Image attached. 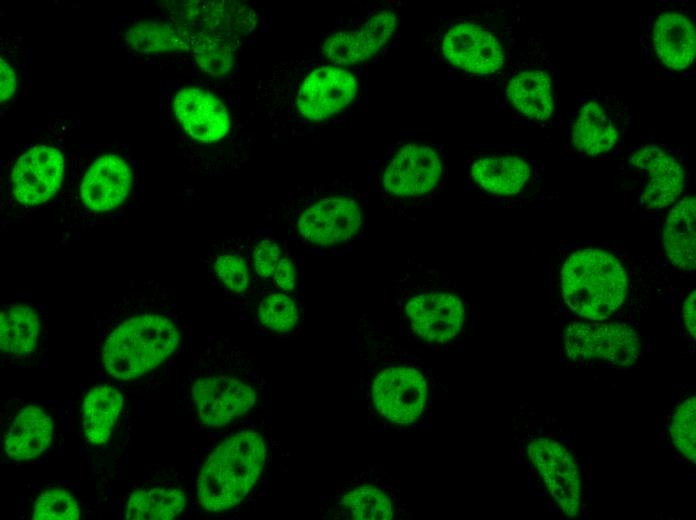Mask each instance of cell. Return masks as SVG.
<instances>
[{"mask_svg":"<svg viewBox=\"0 0 696 520\" xmlns=\"http://www.w3.org/2000/svg\"><path fill=\"white\" fill-rule=\"evenodd\" d=\"M266 447L254 430H243L221 442L200 471L197 496L202 507L218 512L239 504L257 482Z\"/></svg>","mask_w":696,"mask_h":520,"instance_id":"cell-1","label":"cell"},{"mask_svg":"<svg viewBox=\"0 0 696 520\" xmlns=\"http://www.w3.org/2000/svg\"><path fill=\"white\" fill-rule=\"evenodd\" d=\"M561 282L569 308L592 320L609 318L622 305L627 291L622 264L597 249L572 254L563 266Z\"/></svg>","mask_w":696,"mask_h":520,"instance_id":"cell-2","label":"cell"},{"mask_svg":"<svg viewBox=\"0 0 696 520\" xmlns=\"http://www.w3.org/2000/svg\"><path fill=\"white\" fill-rule=\"evenodd\" d=\"M179 332L169 319L155 314L130 318L107 338L102 352L105 369L129 380L159 366L176 349Z\"/></svg>","mask_w":696,"mask_h":520,"instance_id":"cell-3","label":"cell"},{"mask_svg":"<svg viewBox=\"0 0 696 520\" xmlns=\"http://www.w3.org/2000/svg\"><path fill=\"white\" fill-rule=\"evenodd\" d=\"M567 355L576 362L631 365L640 355L636 331L623 323H573L565 331Z\"/></svg>","mask_w":696,"mask_h":520,"instance_id":"cell-4","label":"cell"},{"mask_svg":"<svg viewBox=\"0 0 696 520\" xmlns=\"http://www.w3.org/2000/svg\"><path fill=\"white\" fill-rule=\"evenodd\" d=\"M428 387L423 375L409 367L382 370L372 384V400L378 413L397 425L414 423L421 416Z\"/></svg>","mask_w":696,"mask_h":520,"instance_id":"cell-5","label":"cell"},{"mask_svg":"<svg viewBox=\"0 0 696 520\" xmlns=\"http://www.w3.org/2000/svg\"><path fill=\"white\" fill-rule=\"evenodd\" d=\"M527 455L560 510L575 518L580 508L581 487L570 451L555 440L538 438L527 445Z\"/></svg>","mask_w":696,"mask_h":520,"instance_id":"cell-6","label":"cell"},{"mask_svg":"<svg viewBox=\"0 0 696 520\" xmlns=\"http://www.w3.org/2000/svg\"><path fill=\"white\" fill-rule=\"evenodd\" d=\"M356 92L357 81L352 72L323 66L303 81L297 93V109L309 120H323L348 106Z\"/></svg>","mask_w":696,"mask_h":520,"instance_id":"cell-7","label":"cell"},{"mask_svg":"<svg viewBox=\"0 0 696 520\" xmlns=\"http://www.w3.org/2000/svg\"><path fill=\"white\" fill-rule=\"evenodd\" d=\"M64 171L63 156L51 146L38 145L20 156L12 172L13 193L25 205L41 204L60 188Z\"/></svg>","mask_w":696,"mask_h":520,"instance_id":"cell-8","label":"cell"},{"mask_svg":"<svg viewBox=\"0 0 696 520\" xmlns=\"http://www.w3.org/2000/svg\"><path fill=\"white\" fill-rule=\"evenodd\" d=\"M192 398L203 424L221 427L249 411L256 400L253 388L228 376H215L196 381Z\"/></svg>","mask_w":696,"mask_h":520,"instance_id":"cell-9","label":"cell"},{"mask_svg":"<svg viewBox=\"0 0 696 520\" xmlns=\"http://www.w3.org/2000/svg\"><path fill=\"white\" fill-rule=\"evenodd\" d=\"M441 171V160L434 148L407 145L398 151L387 166L383 187L394 195H422L434 188Z\"/></svg>","mask_w":696,"mask_h":520,"instance_id":"cell-10","label":"cell"},{"mask_svg":"<svg viewBox=\"0 0 696 520\" xmlns=\"http://www.w3.org/2000/svg\"><path fill=\"white\" fill-rule=\"evenodd\" d=\"M360 226V208L346 197L325 198L308 207L298 220L301 235L322 245L348 241Z\"/></svg>","mask_w":696,"mask_h":520,"instance_id":"cell-11","label":"cell"},{"mask_svg":"<svg viewBox=\"0 0 696 520\" xmlns=\"http://www.w3.org/2000/svg\"><path fill=\"white\" fill-rule=\"evenodd\" d=\"M443 54L455 67L475 74H491L504 62L499 41L473 23H461L444 36Z\"/></svg>","mask_w":696,"mask_h":520,"instance_id":"cell-12","label":"cell"},{"mask_svg":"<svg viewBox=\"0 0 696 520\" xmlns=\"http://www.w3.org/2000/svg\"><path fill=\"white\" fill-rule=\"evenodd\" d=\"M173 111L183 129L194 139L216 142L228 133L230 119L226 107L214 94L196 87L180 90Z\"/></svg>","mask_w":696,"mask_h":520,"instance_id":"cell-13","label":"cell"},{"mask_svg":"<svg viewBox=\"0 0 696 520\" xmlns=\"http://www.w3.org/2000/svg\"><path fill=\"white\" fill-rule=\"evenodd\" d=\"M406 315L414 333L430 342H446L460 331L465 311L462 302L449 293H426L406 304Z\"/></svg>","mask_w":696,"mask_h":520,"instance_id":"cell-14","label":"cell"},{"mask_svg":"<svg viewBox=\"0 0 696 520\" xmlns=\"http://www.w3.org/2000/svg\"><path fill=\"white\" fill-rule=\"evenodd\" d=\"M396 26L395 13L382 11L370 17L360 29L334 33L325 41L322 50L339 65L363 62L387 43Z\"/></svg>","mask_w":696,"mask_h":520,"instance_id":"cell-15","label":"cell"},{"mask_svg":"<svg viewBox=\"0 0 696 520\" xmlns=\"http://www.w3.org/2000/svg\"><path fill=\"white\" fill-rule=\"evenodd\" d=\"M631 165L647 172V184L642 203L649 209H659L673 203L684 187V171L680 164L661 148L648 145L629 159Z\"/></svg>","mask_w":696,"mask_h":520,"instance_id":"cell-16","label":"cell"},{"mask_svg":"<svg viewBox=\"0 0 696 520\" xmlns=\"http://www.w3.org/2000/svg\"><path fill=\"white\" fill-rule=\"evenodd\" d=\"M131 170L116 155L98 158L86 172L80 195L84 205L92 211H109L118 207L128 196Z\"/></svg>","mask_w":696,"mask_h":520,"instance_id":"cell-17","label":"cell"},{"mask_svg":"<svg viewBox=\"0 0 696 520\" xmlns=\"http://www.w3.org/2000/svg\"><path fill=\"white\" fill-rule=\"evenodd\" d=\"M654 48L669 68L689 67L696 54L695 29L689 18L680 13H664L654 25Z\"/></svg>","mask_w":696,"mask_h":520,"instance_id":"cell-18","label":"cell"},{"mask_svg":"<svg viewBox=\"0 0 696 520\" xmlns=\"http://www.w3.org/2000/svg\"><path fill=\"white\" fill-rule=\"evenodd\" d=\"M53 423L41 408L28 406L14 418L5 437V451L16 461L41 455L52 440Z\"/></svg>","mask_w":696,"mask_h":520,"instance_id":"cell-19","label":"cell"},{"mask_svg":"<svg viewBox=\"0 0 696 520\" xmlns=\"http://www.w3.org/2000/svg\"><path fill=\"white\" fill-rule=\"evenodd\" d=\"M696 200L687 196L675 205L666 220L663 232L664 248L670 261L683 270L696 265Z\"/></svg>","mask_w":696,"mask_h":520,"instance_id":"cell-20","label":"cell"},{"mask_svg":"<svg viewBox=\"0 0 696 520\" xmlns=\"http://www.w3.org/2000/svg\"><path fill=\"white\" fill-rule=\"evenodd\" d=\"M472 178L484 190L492 194L518 193L530 177L526 161L515 156L485 157L478 159L471 168Z\"/></svg>","mask_w":696,"mask_h":520,"instance_id":"cell-21","label":"cell"},{"mask_svg":"<svg viewBox=\"0 0 696 520\" xmlns=\"http://www.w3.org/2000/svg\"><path fill=\"white\" fill-rule=\"evenodd\" d=\"M618 137L617 128L599 103L588 101L582 106L572 128V142L577 150L599 155L609 151Z\"/></svg>","mask_w":696,"mask_h":520,"instance_id":"cell-22","label":"cell"},{"mask_svg":"<svg viewBox=\"0 0 696 520\" xmlns=\"http://www.w3.org/2000/svg\"><path fill=\"white\" fill-rule=\"evenodd\" d=\"M123 406V397L114 387L101 385L92 388L82 405L83 428L87 440L104 444L112 431Z\"/></svg>","mask_w":696,"mask_h":520,"instance_id":"cell-23","label":"cell"},{"mask_svg":"<svg viewBox=\"0 0 696 520\" xmlns=\"http://www.w3.org/2000/svg\"><path fill=\"white\" fill-rule=\"evenodd\" d=\"M506 93L516 109L530 118L546 120L553 113L551 80L545 71L519 73L510 80Z\"/></svg>","mask_w":696,"mask_h":520,"instance_id":"cell-24","label":"cell"},{"mask_svg":"<svg viewBox=\"0 0 696 520\" xmlns=\"http://www.w3.org/2000/svg\"><path fill=\"white\" fill-rule=\"evenodd\" d=\"M40 323L36 313L27 306L17 305L1 312L0 348L5 354L31 353L38 339Z\"/></svg>","mask_w":696,"mask_h":520,"instance_id":"cell-25","label":"cell"},{"mask_svg":"<svg viewBox=\"0 0 696 520\" xmlns=\"http://www.w3.org/2000/svg\"><path fill=\"white\" fill-rule=\"evenodd\" d=\"M185 506V495L178 489L153 488L132 493L126 504L129 520H170Z\"/></svg>","mask_w":696,"mask_h":520,"instance_id":"cell-26","label":"cell"},{"mask_svg":"<svg viewBox=\"0 0 696 520\" xmlns=\"http://www.w3.org/2000/svg\"><path fill=\"white\" fill-rule=\"evenodd\" d=\"M125 38L132 50L142 53L187 50L191 46L180 28L157 21L137 23L126 32Z\"/></svg>","mask_w":696,"mask_h":520,"instance_id":"cell-27","label":"cell"},{"mask_svg":"<svg viewBox=\"0 0 696 520\" xmlns=\"http://www.w3.org/2000/svg\"><path fill=\"white\" fill-rule=\"evenodd\" d=\"M341 504L356 520H390L393 518L391 499L372 485L360 486L343 496Z\"/></svg>","mask_w":696,"mask_h":520,"instance_id":"cell-28","label":"cell"},{"mask_svg":"<svg viewBox=\"0 0 696 520\" xmlns=\"http://www.w3.org/2000/svg\"><path fill=\"white\" fill-rule=\"evenodd\" d=\"M194 57L204 72L211 76L226 74L233 65L230 43L210 35H200L191 44Z\"/></svg>","mask_w":696,"mask_h":520,"instance_id":"cell-29","label":"cell"},{"mask_svg":"<svg viewBox=\"0 0 696 520\" xmlns=\"http://www.w3.org/2000/svg\"><path fill=\"white\" fill-rule=\"evenodd\" d=\"M696 398L686 399L675 410L670 435L676 449L690 462L696 461Z\"/></svg>","mask_w":696,"mask_h":520,"instance_id":"cell-30","label":"cell"},{"mask_svg":"<svg viewBox=\"0 0 696 520\" xmlns=\"http://www.w3.org/2000/svg\"><path fill=\"white\" fill-rule=\"evenodd\" d=\"M260 322L277 332L290 331L298 319L296 304L287 295L271 294L262 300L259 306Z\"/></svg>","mask_w":696,"mask_h":520,"instance_id":"cell-31","label":"cell"},{"mask_svg":"<svg viewBox=\"0 0 696 520\" xmlns=\"http://www.w3.org/2000/svg\"><path fill=\"white\" fill-rule=\"evenodd\" d=\"M79 506L68 492L52 489L42 493L34 505L35 520H77Z\"/></svg>","mask_w":696,"mask_h":520,"instance_id":"cell-32","label":"cell"},{"mask_svg":"<svg viewBox=\"0 0 696 520\" xmlns=\"http://www.w3.org/2000/svg\"><path fill=\"white\" fill-rule=\"evenodd\" d=\"M214 268L218 278L228 289L235 292L246 290L248 271L241 257L232 254L219 255Z\"/></svg>","mask_w":696,"mask_h":520,"instance_id":"cell-33","label":"cell"},{"mask_svg":"<svg viewBox=\"0 0 696 520\" xmlns=\"http://www.w3.org/2000/svg\"><path fill=\"white\" fill-rule=\"evenodd\" d=\"M279 258L280 248L277 244L268 239L260 242L254 251V266L257 273L264 278L274 274Z\"/></svg>","mask_w":696,"mask_h":520,"instance_id":"cell-34","label":"cell"},{"mask_svg":"<svg viewBox=\"0 0 696 520\" xmlns=\"http://www.w3.org/2000/svg\"><path fill=\"white\" fill-rule=\"evenodd\" d=\"M16 75L11 67L3 58L0 61V99L1 103L10 99L16 91Z\"/></svg>","mask_w":696,"mask_h":520,"instance_id":"cell-35","label":"cell"},{"mask_svg":"<svg viewBox=\"0 0 696 520\" xmlns=\"http://www.w3.org/2000/svg\"><path fill=\"white\" fill-rule=\"evenodd\" d=\"M274 280L285 291H290L294 288L295 271L289 259L284 258L280 260L274 272Z\"/></svg>","mask_w":696,"mask_h":520,"instance_id":"cell-36","label":"cell"},{"mask_svg":"<svg viewBox=\"0 0 696 520\" xmlns=\"http://www.w3.org/2000/svg\"><path fill=\"white\" fill-rule=\"evenodd\" d=\"M695 300H696V293L695 291H692L690 295L686 298L685 303L683 305V319L685 322V325L693 337L695 339V332H696V311H695Z\"/></svg>","mask_w":696,"mask_h":520,"instance_id":"cell-37","label":"cell"}]
</instances>
